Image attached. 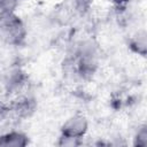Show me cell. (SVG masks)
Here are the masks:
<instances>
[{
	"instance_id": "4",
	"label": "cell",
	"mask_w": 147,
	"mask_h": 147,
	"mask_svg": "<svg viewBox=\"0 0 147 147\" xmlns=\"http://www.w3.org/2000/svg\"><path fill=\"white\" fill-rule=\"evenodd\" d=\"M24 72L21 69H10L3 76V86L8 92H14L22 87V85L24 84Z\"/></svg>"
},
{
	"instance_id": "12",
	"label": "cell",
	"mask_w": 147,
	"mask_h": 147,
	"mask_svg": "<svg viewBox=\"0 0 147 147\" xmlns=\"http://www.w3.org/2000/svg\"><path fill=\"white\" fill-rule=\"evenodd\" d=\"M131 0H113L114 5L117 6V7H125Z\"/></svg>"
},
{
	"instance_id": "9",
	"label": "cell",
	"mask_w": 147,
	"mask_h": 147,
	"mask_svg": "<svg viewBox=\"0 0 147 147\" xmlns=\"http://www.w3.org/2000/svg\"><path fill=\"white\" fill-rule=\"evenodd\" d=\"M18 3L20 0H0V13H13Z\"/></svg>"
},
{
	"instance_id": "10",
	"label": "cell",
	"mask_w": 147,
	"mask_h": 147,
	"mask_svg": "<svg viewBox=\"0 0 147 147\" xmlns=\"http://www.w3.org/2000/svg\"><path fill=\"white\" fill-rule=\"evenodd\" d=\"M91 2H92V0H75L72 6L79 11H85L90 7Z\"/></svg>"
},
{
	"instance_id": "1",
	"label": "cell",
	"mask_w": 147,
	"mask_h": 147,
	"mask_svg": "<svg viewBox=\"0 0 147 147\" xmlns=\"http://www.w3.org/2000/svg\"><path fill=\"white\" fill-rule=\"evenodd\" d=\"M26 38V28L23 21L13 13H0V39L11 46H18Z\"/></svg>"
},
{
	"instance_id": "5",
	"label": "cell",
	"mask_w": 147,
	"mask_h": 147,
	"mask_svg": "<svg viewBox=\"0 0 147 147\" xmlns=\"http://www.w3.org/2000/svg\"><path fill=\"white\" fill-rule=\"evenodd\" d=\"M29 144V138L21 131H10L0 136V146L5 147H25Z\"/></svg>"
},
{
	"instance_id": "11",
	"label": "cell",
	"mask_w": 147,
	"mask_h": 147,
	"mask_svg": "<svg viewBox=\"0 0 147 147\" xmlns=\"http://www.w3.org/2000/svg\"><path fill=\"white\" fill-rule=\"evenodd\" d=\"M9 110H10V108H9L5 102H2V101L0 100V122H2V121L8 116Z\"/></svg>"
},
{
	"instance_id": "6",
	"label": "cell",
	"mask_w": 147,
	"mask_h": 147,
	"mask_svg": "<svg viewBox=\"0 0 147 147\" xmlns=\"http://www.w3.org/2000/svg\"><path fill=\"white\" fill-rule=\"evenodd\" d=\"M130 47L140 56H146L147 53V33L145 30H139L131 39Z\"/></svg>"
},
{
	"instance_id": "7",
	"label": "cell",
	"mask_w": 147,
	"mask_h": 147,
	"mask_svg": "<svg viewBox=\"0 0 147 147\" xmlns=\"http://www.w3.org/2000/svg\"><path fill=\"white\" fill-rule=\"evenodd\" d=\"M34 109V102L29 99V98H22L20 100H17V102L14 105L13 110L22 117H26L29 116Z\"/></svg>"
},
{
	"instance_id": "8",
	"label": "cell",
	"mask_w": 147,
	"mask_h": 147,
	"mask_svg": "<svg viewBox=\"0 0 147 147\" xmlns=\"http://www.w3.org/2000/svg\"><path fill=\"white\" fill-rule=\"evenodd\" d=\"M133 145L138 146V147H146L147 146V125H141L134 138H133Z\"/></svg>"
},
{
	"instance_id": "2",
	"label": "cell",
	"mask_w": 147,
	"mask_h": 147,
	"mask_svg": "<svg viewBox=\"0 0 147 147\" xmlns=\"http://www.w3.org/2000/svg\"><path fill=\"white\" fill-rule=\"evenodd\" d=\"M78 70L82 76H91L98 67V45L93 40H85L78 46Z\"/></svg>"
},
{
	"instance_id": "3",
	"label": "cell",
	"mask_w": 147,
	"mask_h": 147,
	"mask_svg": "<svg viewBox=\"0 0 147 147\" xmlns=\"http://www.w3.org/2000/svg\"><path fill=\"white\" fill-rule=\"evenodd\" d=\"M88 130L87 118L82 114H75L70 116L61 126V136L63 138H69L74 140L82 141Z\"/></svg>"
}]
</instances>
